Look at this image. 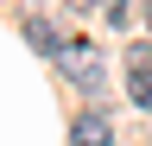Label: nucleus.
<instances>
[{
	"label": "nucleus",
	"mask_w": 152,
	"mask_h": 146,
	"mask_svg": "<svg viewBox=\"0 0 152 146\" xmlns=\"http://www.w3.org/2000/svg\"><path fill=\"white\" fill-rule=\"evenodd\" d=\"M70 140L76 146H114V127H108V114H76Z\"/></svg>",
	"instance_id": "1"
},
{
	"label": "nucleus",
	"mask_w": 152,
	"mask_h": 146,
	"mask_svg": "<svg viewBox=\"0 0 152 146\" xmlns=\"http://www.w3.org/2000/svg\"><path fill=\"white\" fill-rule=\"evenodd\" d=\"M26 32H32V45H38V51H51V57H57V45H64V38L51 32V19H32Z\"/></svg>",
	"instance_id": "2"
},
{
	"label": "nucleus",
	"mask_w": 152,
	"mask_h": 146,
	"mask_svg": "<svg viewBox=\"0 0 152 146\" xmlns=\"http://www.w3.org/2000/svg\"><path fill=\"white\" fill-rule=\"evenodd\" d=\"M127 70L133 76H152V45H127Z\"/></svg>",
	"instance_id": "3"
},
{
	"label": "nucleus",
	"mask_w": 152,
	"mask_h": 146,
	"mask_svg": "<svg viewBox=\"0 0 152 146\" xmlns=\"http://www.w3.org/2000/svg\"><path fill=\"white\" fill-rule=\"evenodd\" d=\"M108 7H114V19H127V0H108Z\"/></svg>",
	"instance_id": "4"
}]
</instances>
